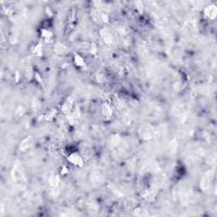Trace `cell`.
Segmentation results:
<instances>
[{
    "label": "cell",
    "mask_w": 217,
    "mask_h": 217,
    "mask_svg": "<svg viewBox=\"0 0 217 217\" xmlns=\"http://www.w3.org/2000/svg\"><path fill=\"white\" fill-rule=\"evenodd\" d=\"M140 135L144 139H151L154 135V130L150 125H144L140 129Z\"/></svg>",
    "instance_id": "obj_1"
},
{
    "label": "cell",
    "mask_w": 217,
    "mask_h": 217,
    "mask_svg": "<svg viewBox=\"0 0 217 217\" xmlns=\"http://www.w3.org/2000/svg\"><path fill=\"white\" fill-rule=\"evenodd\" d=\"M67 159L73 165H78V166H82L83 165V159L82 156L77 152H73V153H70V155L68 156Z\"/></svg>",
    "instance_id": "obj_2"
},
{
    "label": "cell",
    "mask_w": 217,
    "mask_h": 217,
    "mask_svg": "<svg viewBox=\"0 0 217 217\" xmlns=\"http://www.w3.org/2000/svg\"><path fill=\"white\" fill-rule=\"evenodd\" d=\"M100 35L101 37L103 38V40L104 41V43H106L107 44H111L113 43L114 42V37L113 35L110 33V31L106 29V28H104L100 31Z\"/></svg>",
    "instance_id": "obj_3"
},
{
    "label": "cell",
    "mask_w": 217,
    "mask_h": 217,
    "mask_svg": "<svg viewBox=\"0 0 217 217\" xmlns=\"http://www.w3.org/2000/svg\"><path fill=\"white\" fill-rule=\"evenodd\" d=\"M34 139L31 136H29L27 138H26L25 139L21 141V143L20 144V150L21 151H25V150L28 149L33 145Z\"/></svg>",
    "instance_id": "obj_4"
},
{
    "label": "cell",
    "mask_w": 217,
    "mask_h": 217,
    "mask_svg": "<svg viewBox=\"0 0 217 217\" xmlns=\"http://www.w3.org/2000/svg\"><path fill=\"white\" fill-rule=\"evenodd\" d=\"M216 7L215 5H210V6L206 7L205 9V16H207L208 18L211 19V20H214L216 16Z\"/></svg>",
    "instance_id": "obj_5"
},
{
    "label": "cell",
    "mask_w": 217,
    "mask_h": 217,
    "mask_svg": "<svg viewBox=\"0 0 217 217\" xmlns=\"http://www.w3.org/2000/svg\"><path fill=\"white\" fill-rule=\"evenodd\" d=\"M72 106H73V99H72V98H69L67 100L64 102L63 106H62L63 112L65 114H69L71 109H72Z\"/></svg>",
    "instance_id": "obj_6"
},
{
    "label": "cell",
    "mask_w": 217,
    "mask_h": 217,
    "mask_svg": "<svg viewBox=\"0 0 217 217\" xmlns=\"http://www.w3.org/2000/svg\"><path fill=\"white\" fill-rule=\"evenodd\" d=\"M102 113H103V116L106 118H110L112 114H113V110L111 109V107L110 106V104H107V103H104L102 106Z\"/></svg>",
    "instance_id": "obj_7"
},
{
    "label": "cell",
    "mask_w": 217,
    "mask_h": 217,
    "mask_svg": "<svg viewBox=\"0 0 217 217\" xmlns=\"http://www.w3.org/2000/svg\"><path fill=\"white\" fill-rule=\"evenodd\" d=\"M59 177L57 175H53L49 177V184L51 187H54V188L57 187L59 186Z\"/></svg>",
    "instance_id": "obj_8"
},
{
    "label": "cell",
    "mask_w": 217,
    "mask_h": 217,
    "mask_svg": "<svg viewBox=\"0 0 217 217\" xmlns=\"http://www.w3.org/2000/svg\"><path fill=\"white\" fill-rule=\"evenodd\" d=\"M54 52L58 54H64L65 53L68 52V49L66 47L63 45V44H60V43H58L56 44L54 47Z\"/></svg>",
    "instance_id": "obj_9"
},
{
    "label": "cell",
    "mask_w": 217,
    "mask_h": 217,
    "mask_svg": "<svg viewBox=\"0 0 217 217\" xmlns=\"http://www.w3.org/2000/svg\"><path fill=\"white\" fill-rule=\"evenodd\" d=\"M210 179H211L210 172H208V173L206 174V176L204 177V178H203V180H202L201 182V187L203 188V189H205V188H207V187H208L209 184H210Z\"/></svg>",
    "instance_id": "obj_10"
},
{
    "label": "cell",
    "mask_w": 217,
    "mask_h": 217,
    "mask_svg": "<svg viewBox=\"0 0 217 217\" xmlns=\"http://www.w3.org/2000/svg\"><path fill=\"white\" fill-rule=\"evenodd\" d=\"M74 62L75 64H77V66H80V67H83L85 65V61L82 56H80L79 54H76L74 56Z\"/></svg>",
    "instance_id": "obj_11"
},
{
    "label": "cell",
    "mask_w": 217,
    "mask_h": 217,
    "mask_svg": "<svg viewBox=\"0 0 217 217\" xmlns=\"http://www.w3.org/2000/svg\"><path fill=\"white\" fill-rule=\"evenodd\" d=\"M55 114H56V110H51L50 111H49V113L47 114L46 120H51L55 116Z\"/></svg>",
    "instance_id": "obj_12"
},
{
    "label": "cell",
    "mask_w": 217,
    "mask_h": 217,
    "mask_svg": "<svg viewBox=\"0 0 217 217\" xmlns=\"http://www.w3.org/2000/svg\"><path fill=\"white\" fill-rule=\"evenodd\" d=\"M43 36L45 37V39L46 40H49L51 37H52V33H51L49 31H48V30H43Z\"/></svg>",
    "instance_id": "obj_13"
},
{
    "label": "cell",
    "mask_w": 217,
    "mask_h": 217,
    "mask_svg": "<svg viewBox=\"0 0 217 217\" xmlns=\"http://www.w3.org/2000/svg\"><path fill=\"white\" fill-rule=\"evenodd\" d=\"M34 53L37 54V55H42V44H37V46L35 47L34 49Z\"/></svg>",
    "instance_id": "obj_14"
}]
</instances>
